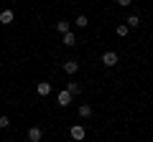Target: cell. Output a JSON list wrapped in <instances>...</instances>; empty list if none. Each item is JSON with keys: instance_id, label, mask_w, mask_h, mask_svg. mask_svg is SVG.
Returning <instances> with one entry per match:
<instances>
[{"instance_id": "cell-6", "label": "cell", "mask_w": 153, "mask_h": 142, "mask_svg": "<svg viewBox=\"0 0 153 142\" xmlns=\"http://www.w3.org/2000/svg\"><path fill=\"white\" fill-rule=\"evenodd\" d=\"M36 91H38V97H49V94H51V84L49 81H38Z\"/></svg>"}, {"instance_id": "cell-5", "label": "cell", "mask_w": 153, "mask_h": 142, "mask_svg": "<svg viewBox=\"0 0 153 142\" xmlns=\"http://www.w3.org/2000/svg\"><path fill=\"white\" fill-rule=\"evenodd\" d=\"M56 104H59V107H69V104H71V94L66 91V89H64V91H59V97H56Z\"/></svg>"}, {"instance_id": "cell-1", "label": "cell", "mask_w": 153, "mask_h": 142, "mask_svg": "<svg viewBox=\"0 0 153 142\" xmlns=\"http://www.w3.org/2000/svg\"><path fill=\"white\" fill-rule=\"evenodd\" d=\"M69 137H71V140H74V142H82L84 137H87V130H84L82 124H74V127H71V130H69Z\"/></svg>"}, {"instance_id": "cell-11", "label": "cell", "mask_w": 153, "mask_h": 142, "mask_svg": "<svg viewBox=\"0 0 153 142\" xmlns=\"http://www.w3.org/2000/svg\"><path fill=\"white\" fill-rule=\"evenodd\" d=\"M69 20H56V31H59V33H69Z\"/></svg>"}, {"instance_id": "cell-10", "label": "cell", "mask_w": 153, "mask_h": 142, "mask_svg": "<svg viewBox=\"0 0 153 142\" xmlns=\"http://www.w3.org/2000/svg\"><path fill=\"white\" fill-rule=\"evenodd\" d=\"M61 41H64V46H76V36H74V33H64V38H61Z\"/></svg>"}, {"instance_id": "cell-16", "label": "cell", "mask_w": 153, "mask_h": 142, "mask_svg": "<svg viewBox=\"0 0 153 142\" xmlns=\"http://www.w3.org/2000/svg\"><path fill=\"white\" fill-rule=\"evenodd\" d=\"M115 3H117V5H120V8H128V5H130V3H133V0H115Z\"/></svg>"}, {"instance_id": "cell-15", "label": "cell", "mask_w": 153, "mask_h": 142, "mask_svg": "<svg viewBox=\"0 0 153 142\" xmlns=\"http://www.w3.org/2000/svg\"><path fill=\"white\" fill-rule=\"evenodd\" d=\"M8 127H10V119L5 114H0V130H8Z\"/></svg>"}, {"instance_id": "cell-8", "label": "cell", "mask_w": 153, "mask_h": 142, "mask_svg": "<svg viewBox=\"0 0 153 142\" xmlns=\"http://www.w3.org/2000/svg\"><path fill=\"white\" fill-rule=\"evenodd\" d=\"M13 18H16V15H13V10H8V8H5L3 13H0V23H3V26H10V23H13Z\"/></svg>"}, {"instance_id": "cell-2", "label": "cell", "mask_w": 153, "mask_h": 142, "mask_svg": "<svg viewBox=\"0 0 153 142\" xmlns=\"http://www.w3.org/2000/svg\"><path fill=\"white\" fill-rule=\"evenodd\" d=\"M117 61H120V56L115 53V51H105V53H102V64L107 66V69H112V66L117 64Z\"/></svg>"}, {"instance_id": "cell-9", "label": "cell", "mask_w": 153, "mask_h": 142, "mask_svg": "<svg viewBox=\"0 0 153 142\" xmlns=\"http://www.w3.org/2000/svg\"><path fill=\"white\" fill-rule=\"evenodd\" d=\"M79 117H82V119H89V117H92V107H89V104H82V107H79Z\"/></svg>"}, {"instance_id": "cell-3", "label": "cell", "mask_w": 153, "mask_h": 142, "mask_svg": "<svg viewBox=\"0 0 153 142\" xmlns=\"http://www.w3.org/2000/svg\"><path fill=\"white\" fill-rule=\"evenodd\" d=\"M44 140V130L41 127H31L28 130V142H41Z\"/></svg>"}, {"instance_id": "cell-14", "label": "cell", "mask_w": 153, "mask_h": 142, "mask_svg": "<svg viewBox=\"0 0 153 142\" xmlns=\"http://www.w3.org/2000/svg\"><path fill=\"white\" fill-rule=\"evenodd\" d=\"M74 23H76V26H79V28H87V26H89L87 15H76V18H74Z\"/></svg>"}, {"instance_id": "cell-12", "label": "cell", "mask_w": 153, "mask_h": 142, "mask_svg": "<svg viewBox=\"0 0 153 142\" xmlns=\"http://www.w3.org/2000/svg\"><path fill=\"white\" fill-rule=\"evenodd\" d=\"M128 28H135V26H140V15H128V23H125Z\"/></svg>"}, {"instance_id": "cell-4", "label": "cell", "mask_w": 153, "mask_h": 142, "mask_svg": "<svg viewBox=\"0 0 153 142\" xmlns=\"http://www.w3.org/2000/svg\"><path fill=\"white\" fill-rule=\"evenodd\" d=\"M76 71H79V61H74V59L64 61V74H66V76H71V74H76Z\"/></svg>"}, {"instance_id": "cell-13", "label": "cell", "mask_w": 153, "mask_h": 142, "mask_svg": "<svg viewBox=\"0 0 153 142\" xmlns=\"http://www.w3.org/2000/svg\"><path fill=\"white\" fill-rule=\"evenodd\" d=\"M128 31H130V28H128L125 23H120V26L115 28V33H117V36H120V38H125V36H128Z\"/></svg>"}, {"instance_id": "cell-7", "label": "cell", "mask_w": 153, "mask_h": 142, "mask_svg": "<svg viewBox=\"0 0 153 142\" xmlns=\"http://www.w3.org/2000/svg\"><path fill=\"white\" fill-rule=\"evenodd\" d=\"M66 91H69L71 97H79V94H82V86L76 81H66Z\"/></svg>"}]
</instances>
